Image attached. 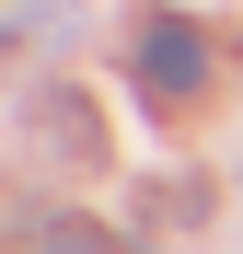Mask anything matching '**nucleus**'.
I'll return each instance as SVG.
<instances>
[{
    "label": "nucleus",
    "mask_w": 243,
    "mask_h": 254,
    "mask_svg": "<svg viewBox=\"0 0 243 254\" xmlns=\"http://www.w3.org/2000/svg\"><path fill=\"white\" fill-rule=\"evenodd\" d=\"M139 93L151 104H197L209 93V35H197L185 12H151L139 23Z\"/></svg>",
    "instance_id": "nucleus-1"
},
{
    "label": "nucleus",
    "mask_w": 243,
    "mask_h": 254,
    "mask_svg": "<svg viewBox=\"0 0 243 254\" xmlns=\"http://www.w3.org/2000/svg\"><path fill=\"white\" fill-rule=\"evenodd\" d=\"M23 254H116V231L81 220V208H35V220H23Z\"/></svg>",
    "instance_id": "nucleus-2"
},
{
    "label": "nucleus",
    "mask_w": 243,
    "mask_h": 254,
    "mask_svg": "<svg viewBox=\"0 0 243 254\" xmlns=\"http://www.w3.org/2000/svg\"><path fill=\"white\" fill-rule=\"evenodd\" d=\"M35 139H58L70 162H93V104H81V93H47V104H35Z\"/></svg>",
    "instance_id": "nucleus-3"
}]
</instances>
